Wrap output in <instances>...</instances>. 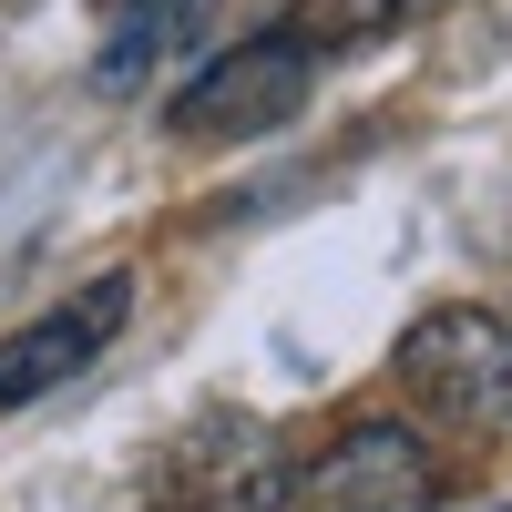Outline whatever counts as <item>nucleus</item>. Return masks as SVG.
<instances>
[{
	"mask_svg": "<svg viewBox=\"0 0 512 512\" xmlns=\"http://www.w3.org/2000/svg\"><path fill=\"white\" fill-rule=\"evenodd\" d=\"M164 492L185 512H287V451H277L267 420L205 410V420L175 431V451H164Z\"/></svg>",
	"mask_w": 512,
	"mask_h": 512,
	"instance_id": "nucleus-4",
	"label": "nucleus"
},
{
	"mask_svg": "<svg viewBox=\"0 0 512 512\" xmlns=\"http://www.w3.org/2000/svg\"><path fill=\"white\" fill-rule=\"evenodd\" d=\"M205 21H216V0H103L93 82L103 93H134V82H154V62H175Z\"/></svg>",
	"mask_w": 512,
	"mask_h": 512,
	"instance_id": "nucleus-6",
	"label": "nucleus"
},
{
	"mask_svg": "<svg viewBox=\"0 0 512 512\" xmlns=\"http://www.w3.org/2000/svg\"><path fill=\"white\" fill-rule=\"evenodd\" d=\"M420 11H441V0H297L287 31L308 41V52H338V41H379V31H400Z\"/></svg>",
	"mask_w": 512,
	"mask_h": 512,
	"instance_id": "nucleus-7",
	"label": "nucleus"
},
{
	"mask_svg": "<svg viewBox=\"0 0 512 512\" xmlns=\"http://www.w3.org/2000/svg\"><path fill=\"white\" fill-rule=\"evenodd\" d=\"M123 318H134V277H93L72 308L31 318L21 338H0V410H31L41 390H62L72 369H93V359H103V338H113Z\"/></svg>",
	"mask_w": 512,
	"mask_h": 512,
	"instance_id": "nucleus-5",
	"label": "nucleus"
},
{
	"mask_svg": "<svg viewBox=\"0 0 512 512\" xmlns=\"http://www.w3.org/2000/svg\"><path fill=\"white\" fill-rule=\"evenodd\" d=\"M441 502V461L420 431L400 420H359V431H338L308 472L287 482V512H431Z\"/></svg>",
	"mask_w": 512,
	"mask_h": 512,
	"instance_id": "nucleus-3",
	"label": "nucleus"
},
{
	"mask_svg": "<svg viewBox=\"0 0 512 512\" xmlns=\"http://www.w3.org/2000/svg\"><path fill=\"white\" fill-rule=\"evenodd\" d=\"M308 82H318V52L277 21V31L236 41V52H216L175 93V134H277V123H297Z\"/></svg>",
	"mask_w": 512,
	"mask_h": 512,
	"instance_id": "nucleus-2",
	"label": "nucleus"
},
{
	"mask_svg": "<svg viewBox=\"0 0 512 512\" xmlns=\"http://www.w3.org/2000/svg\"><path fill=\"white\" fill-rule=\"evenodd\" d=\"M400 390L451 431H512V318L502 308H431L400 338Z\"/></svg>",
	"mask_w": 512,
	"mask_h": 512,
	"instance_id": "nucleus-1",
	"label": "nucleus"
}]
</instances>
